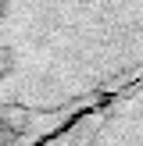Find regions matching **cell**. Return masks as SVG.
<instances>
[{
  "label": "cell",
  "mask_w": 143,
  "mask_h": 146,
  "mask_svg": "<svg viewBox=\"0 0 143 146\" xmlns=\"http://www.w3.org/2000/svg\"><path fill=\"white\" fill-rule=\"evenodd\" d=\"M43 146H143V82L104 100Z\"/></svg>",
  "instance_id": "obj_2"
},
{
  "label": "cell",
  "mask_w": 143,
  "mask_h": 146,
  "mask_svg": "<svg viewBox=\"0 0 143 146\" xmlns=\"http://www.w3.org/2000/svg\"><path fill=\"white\" fill-rule=\"evenodd\" d=\"M143 82V0H0V146H43Z\"/></svg>",
  "instance_id": "obj_1"
}]
</instances>
